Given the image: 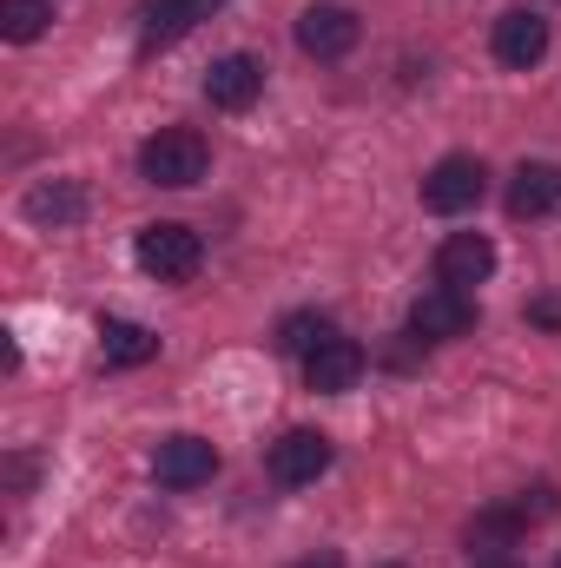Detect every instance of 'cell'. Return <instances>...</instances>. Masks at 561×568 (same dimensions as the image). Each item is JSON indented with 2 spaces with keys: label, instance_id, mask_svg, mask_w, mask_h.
<instances>
[{
  "label": "cell",
  "instance_id": "1",
  "mask_svg": "<svg viewBox=\"0 0 561 568\" xmlns=\"http://www.w3.org/2000/svg\"><path fill=\"white\" fill-rule=\"evenodd\" d=\"M212 172V145L198 140L192 126H159L140 145V179L145 185H165V192H185Z\"/></svg>",
  "mask_w": 561,
  "mask_h": 568
},
{
  "label": "cell",
  "instance_id": "2",
  "mask_svg": "<svg viewBox=\"0 0 561 568\" xmlns=\"http://www.w3.org/2000/svg\"><path fill=\"white\" fill-rule=\"evenodd\" d=\"M133 258H140L145 278L185 284V278H198V265H205V239L192 225H178V219H152V225H140V239H133Z\"/></svg>",
  "mask_w": 561,
  "mask_h": 568
},
{
  "label": "cell",
  "instance_id": "3",
  "mask_svg": "<svg viewBox=\"0 0 561 568\" xmlns=\"http://www.w3.org/2000/svg\"><path fill=\"white\" fill-rule=\"evenodd\" d=\"M482 192H489V172H482L476 152H449V159H436V165L422 172V212H436V219L476 212Z\"/></svg>",
  "mask_w": 561,
  "mask_h": 568
},
{
  "label": "cell",
  "instance_id": "4",
  "mask_svg": "<svg viewBox=\"0 0 561 568\" xmlns=\"http://www.w3.org/2000/svg\"><path fill=\"white\" fill-rule=\"evenodd\" d=\"M357 40H364V20L337 0H317L297 13V47L310 60H344V53H357Z\"/></svg>",
  "mask_w": 561,
  "mask_h": 568
},
{
  "label": "cell",
  "instance_id": "5",
  "mask_svg": "<svg viewBox=\"0 0 561 568\" xmlns=\"http://www.w3.org/2000/svg\"><path fill=\"white\" fill-rule=\"evenodd\" d=\"M469 324H476V297H469V291L436 284V291H422L417 304H410V337H417V344H449V337H462Z\"/></svg>",
  "mask_w": 561,
  "mask_h": 568
},
{
  "label": "cell",
  "instance_id": "6",
  "mask_svg": "<svg viewBox=\"0 0 561 568\" xmlns=\"http://www.w3.org/2000/svg\"><path fill=\"white\" fill-rule=\"evenodd\" d=\"M330 436L324 429H284L278 443H272V483H284V489H304V483H317L324 469H330Z\"/></svg>",
  "mask_w": 561,
  "mask_h": 568
},
{
  "label": "cell",
  "instance_id": "7",
  "mask_svg": "<svg viewBox=\"0 0 561 568\" xmlns=\"http://www.w3.org/2000/svg\"><path fill=\"white\" fill-rule=\"evenodd\" d=\"M258 93H265V60H258V53H218V60H212L205 100H212L218 113H245V106H258Z\"/></svg>",
  "mask_w": 561,
  "mask_h": 568
},
{
  "label": "cell",
  "instance_id": "8",
  "mask_svg": "<svg viewBox=\"0 0 561 568\" xmlns=\"http://www.w3.org/2000/svg\"><path fill=\"white\" fill-rule=\"evenodd\" d=\"M152 476H159L165 489H198V483H212V476H218V449H212L205 436L178 429V436H165V443H159Z\"/></svg>",
  "mask_w": 561,
  "mask_h": 568
},
{
  "label": "cell",
  "instance_id": "9",
  "mask_svg": "<svg viewBox=\"0 0 561 568\" xmlns=\"http://www.w3.org/2000/svg\"><path fill=\"white\" fill-rule=\"evenodd\" d=\"M357 377H364V344L344 331L304 357V390H317V397H344V390H357Z\"/></svg>",
  "mask_w": 561,
  "mask_h": 568
},
{
  "label": "cell",
  "instance_id": "10",
  "mask_svg": "<svg viewBox=\"0 0 561 568\" xmlns=\"http://www.w3.org/2000/svg\"><path fill=\"white\" fill-rule=\"evenodd\" d=\"M489 272H496V245H489L482 232H449V239H442V252H436V284L476 291Z\"/></svg>",
  "mask_w": 561,
  "mask_h": 568
},
{
  "label": "cell",
  "instance_id": "11",
  "mask_svg": "<svg viewBox=\"0 0 561 568\" xmlns=\"http://www.w3.org/2000/svg\"><path fill=\"white\" fill-rule=\"evenodd\" d=\"M496 60L502 67H516V73H529V67H542V53H549V20L542 13H529V7H516V13H502L496 20Z\"/></svg>",
  "mask_w": 561,
  "mask_h": 568
},
{
  "label": "cell",
  "instance_id": "12",
  "mask_svg": "<svg viewBox=\"0 0 561 568\" xmlns=\"http://www.w3.org/2000/svg\"><path fill=\"white\" fill-rule=\"evenodd\" d=\"M218 0H145L140 7V53H159L172 40H185L198 20H212Z\"/></svg>",
  "mask_w": 561,
  "mask_h": 568
},
{
  "label": "cell",
  "instance_id": "13",
  "mask_svg": "<svg viewBox=\"0 0 561 568\" xmlns=\"http://www.w3.org/2000/svg\"><path fill=\"white\" fill-rule=\"evenodd\" d=\"M561 205V165L555 159H522L509 179V219H549Z\"/></svg>",
  "mask_w": 561,
  "mask_h": 568
},
{
  "label": "cell",
  "instance_id": "14",
  "mask_svg": "<svg viewBox=\"0 0 561 568\" xmlns=\"http://www.w3.org/2000/svg\"><path fill=\"white\" fill-rule=\"evenodd\" d=\"M100 357H106L113 371H140V364L159 357V337H152L145 324H133V317H106V324H100Z\"/></svg>",
  "mask_w": 561,
  "mask_h": 568
},
{
  "label": "cell",
  "instance_id": "15",
  "mask_svg": "<svg viewBox=\"0 0 561 568\" xmlns=\"http://www.w3.org/2000/svg\"><path fill=\"white\" fill-rule=\"evenodd\" d=\"M27 219H33V225H80V219H86V192H80L73 179L33 185V192H27Z\"/></svg>",
  "mask_w": 561,
  "mask_h": 568
},
{
  "label": "cell",
  "instance_id": "16",
  "mask_svg": "<svg viewBox=\"0 0 561 568\" xmlns=\"http://www.w3.org/2000/svg\"><path fill=\"white\" fill-rule=\"evenodd\" d=\"M337 337V324L324 317V311H290L278 324V351H290V357H310L317 344H330Z\"/></svg>",
  "mask_w": 561,
  "mask_h": 568
},
{
  "label": "cell",
  "instance_id": "17",
  "mask_svg": "<svg viewBox=\"0 0 561 568\" xmlns=\"http://www.w3.org/2000/svg\"><path fill=\"white\" fill-rule=\"evenodd\" d=\"M47 27H53V0H0V33H7L13 47L40 40Z\"/></svg>",
  "mask_w": 561,
  "mask_h": 568
},
{
  "label": "cell",
  "instance_id": "18",
  "mask_svg": "<svg viewBox=\"0 0 561 568\" xmlns=\"http://www.w3.org/2000/svg\"><path fill=\"white\" fill-rule=\"evenodd\" d=\"M529 317H536V324H561V297H536Z\"/></svg>",
  "mask_w": 561,
  "mask_h": 568
},
{
  "label": "cell",
  "instance_id": "19",
  "mask_svg": "<svg viewBox=\"0 0 561 568\" xmlns=\"http://www.w3.org/2000/svg\"><path fill=\"white\" fill-rule=\"evenodd\" d=\"M290 568H344V556L337 549H317V556H304V562H290Z\"/></svg>",
  "mask_w": 561,
  "mask_h": 568
},
{
  "label": "cell",
  "instance_id": "20",
  "mask_svg": "<svg viewBox=\"0 0 561 568\" xmlns=\"http://www.w3.org/2000/svg\"><path fill=\"white\" fill-rule=\"evenodd\" d=\"M476 568H522V562H509V556H482Z\"/></svg>",
  "mask_w": 561,
  "mask_h": 568
},
{
  "label": "cell",
  "instance_id": "21",
  "mask_svg": "<svg viewBox=\"0 0 561 568\" xmlns=\"http://www.w3.org/2000/svg\"><path fill=\"white\" fill-rule=\"evenodd\" d=\"M384 568H410V562H384Z\"/></svg>",
  "mask_w": 561,
  "mask_h": 568
}]
</instances>
